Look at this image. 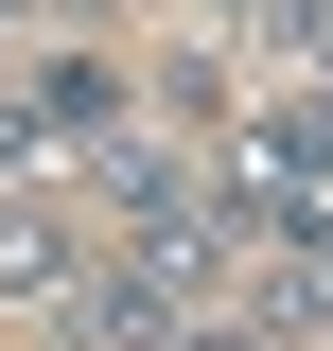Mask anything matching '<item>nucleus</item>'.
Wrapping results in <instances>:
<instances>
[{
    "instance_id": "1",
    "label": "nucleus",
    "mask_w": 333,
    "mask_h": 351,
    "mask_svg": "<svg viewBox=\"0 0 333 351\" xmlns=\"http://www.w3.org/2000/svg\"><path fill=\"white\" fill-rule=\"evenodd\" d=\"M88 211H106V246H123L140 281L228 299V193H210L175 141H106V158H88Z\"/></svg>"
},
{
    "instance_id": "2",
    "label": "nucleus",
    "mask_w": 333,
    "mask_h": 351,
    "mask_svg": "<svg viewBox=\"0 0 333 351\" xmlns=\"http://www.w3.org/2000/svg\"><path fill=\"white\" fill-rule=\"evenodd\" d=\"M71 281H88L71 211H53L36 176H0V299H18V316H71Z\"/></svg>"
},
{
    "instance_id": "3",
    "label": "nucleus",
    "mask_w": 333,
    "mask_h": 351,
    "mask_svg": "<svg viewBox=\"0 0 333 351\" xmlns=\"http://www.w3.org/2000/svg\"><path fill=\"white\" fill-rule=\"evenodd\" d=\"M246 176H281V193H333V71H316V88H281V106L246 123Z\"/></svg>"
},
{
    "instance_id": "4",
    "label": "nucleus",
    "mask_w": 333,
    "mask_h": 351,
    "mask_svg": "<svg viewBox=\"0 0 333 351\" xmlns=\"http://www.w3.org/2000/svg\"><path fill=\"white\" fill-rule=\"evenodd\" d=\"M140 351H263V334H246V316H210V299H175V316H158Z\"/></svg>"
},
{
    "instance_id": "5",
    "label": "nucleus",
    "mask_w": 333,
    "mask_h": 351,
    "mask_svg": "<svg viewBox=\"0 0 333 351\" xmlns=\"http://www.w3.org/2000/svg\"><path fill=\"white\" fill-rule=\"evenodd\" d=\"M0 18H18V0H0Z\"/></svg>"
}]
</instances>
